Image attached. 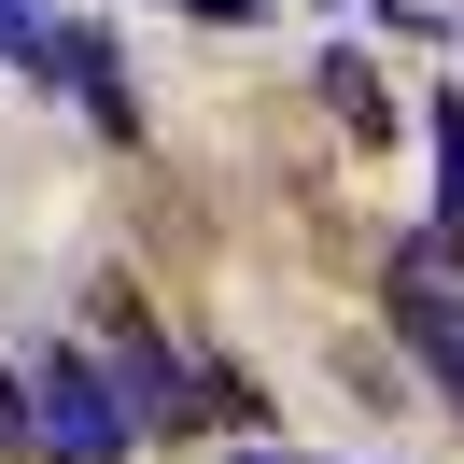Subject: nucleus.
I'll return each instance as SVG.
<instances>
[{"label":"nucleus","mask_w":464,"mask_h":464,"mask_svg":"<svg viewBox=\"0 0 464 464\" xmlns=\"http://www.w3.org/2000/svg\"><path fill=\"white\" fill-rule=\"evenodd\" d=\"M183 14H211V29H254V14H267V0H183Z\"/></svg>","instance_id":"nucleus-8"},{"label":"nucleus","mask_w":464,"mask_h":464,"mask_svg":"<svg viewBox=\"0 0 464 464\" xmlns=\"http://www.w3.org/2000/svg\"><path fill=\"white\" fill-rule=\"evenodd\" d=\"M394 338L436 366V394H464V282H450V239H408V254H394Z\"/></svg>","instance_id":"nucleus-2"},{"label":"nucleus","mask_w":464,"mask_h":464,"mask_svg":"<svg viewBox=\"0 0 464 464\" xmlns=\"http://www.w3.org/2000/svg\"><path fill=\"white\" fill-rule=\"evenodd\" d=\"M422 127H436V239L464 254V85H436V99H422Z\"/></svg>","instance_id":"nucleus-6"},{"label":"nucleus","mask_w":464,"mask_h":464,"mask_svg":"<svg viewBox=\"0 0 464 464\" xmlns=\"http://www.w3.org/2000/svg\"><path fill=\"white\" fill-rule=\"evenodd\" d=\"M310 85H324V113H338L352 141H394V99H380V71L352 57V43H324V57H310Z\"/></svg>","instance_id":"nucleus-5"},{"label":"nucleus","mask_w":464,"mask_h":464,"mask_svg":"<svg viewBox=\"0 0 464 464\" xmlns=\"http://www.w3.org/2000/svg\"><path fill=\"white\" fill-rule=\"evenodd\" d=\"M99 324H113V380H127V408H141V436H183V422L211 408V380L183 366V352L155 338V324L127 310V295H99Z\"/></svg>","instance_id":"nucleus-3"},{"label":"nucleus","mask_w":464,"mask_h":464,"mask_svg":"<svg viewBox=\"0 0 464 464\" xmlns=\"http://www.w3.org/2000/svg\"><path fill=\"white\" fill-rule=\"evenodd\" d=\"M127 436H141V408H127V380L99 366V352H57V366L29 380V450H57V464H127Z\"/></svg>","instance_id":"nucleus-1"},{"label":"nucleus","mask_w":464,"mask_h":464,"mask_svg":"<svg viewBox=\"0 0 464 464\" xmlns=\"http://www.w3.org/2000/svg\"><path fill=\"white\" fill-rule=\"evenodd\" d=\"M29 43H43V14H29V0H0V57H29Z\"/></svg>","instance_id":"nucleus-7"},{"label":"nucleus","mask_w":464,"mask_h":464,"mask_svg":"<svg viewBox=\"0 0 464 464\" xmlns=\"http://www.w3.org/2000/svg\"><path fill=\"white\" fill-rule=\"evenodd\" d=\"M29 71H43V85H71V99H85L99 127H113V141H127V127H141V113H127V71H113V29H57V14H43V43H29Z\"/></svg>","instance_id":"nucleus-4"}]
</instances>
